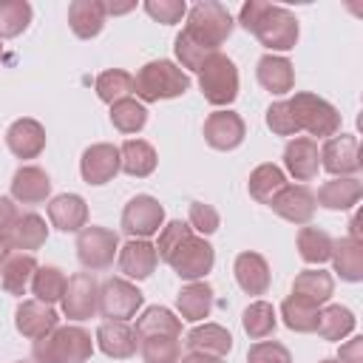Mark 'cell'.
<instances>
[{
    "label": "cell",
    "instance_id": "1",
    "mask_svg": "<svg viewBox=\"0 0 363 363\" xmlns=\"http://www.w3.org/2000/svg\"><path fill=\"white\" fill-rule=\"evenodd\" d=\"M233 26L235 23H233L227 6H221L216 0L196 3L187 11V26L182 28V34L173 43L179 68L199 71L204 65V60L213 57L218 51V45L233 34Z\"/></svg>",
    "mask_w": 363,
    "mask_h": 363
},
{
    "label": "cell",
    "instance_id": "2",
    "mask_svg": "<svg viewBox=\"0 0 363 363\" xmlns=\"http://www.w3.org/2000/svg\"><path fill=\"white\" fill-rule=\"evenodd\" d=\"M238 23L258 37V43L269 51H289L298 43V20L289 9L272 6L264 0H247L238 11Z\"/></svg>",
    "mask_w": 363,
    "mask_h": 363
},
{
    "label": "cell",
    "instance_id": "3",
    "mask_svg": "<svg viewBox=\"0 0 363 363\" xmlns=\"http://www.w3.org/2000/svg\"><path fill=\"white\" fill-rule=\"evenodd\" d=\"M190 88V74L182 71L173 60H150L133 77V94L142 102L176 99Z\"/></svg>",
    "mask_w": 363,
    "mask_h": 363
},
{
    "label": "cell",
    "instance_id": "4",
    "mask_svg": "<svg viewBox=\"0 0 363 363\" xmlns=\"http://www.w3.org/2000/svg\"><path fill=\"white\" fill-rule=\"evenodd\" d=\"M94 354V340L82 326H57L34 340L31 357L37 363H85Z\"/></svg>",
    "mask_w": 363,
    "mask_h": 363
},
{
    "label": "cell",
    "instance_id": "5",
    "mask_svg": "<svg viewBox=\"0 0 363 363\" xmlns=\"http://www.w3.org/2000/svg\"><path fill=\"white\" fill-rule=\"evenodd\" d=\"M286 102L292 108L298 130H306L312 136H335L340 130V111L332 102H326L323 96L301 91Z\"/></svg>",
    "mask_w": 363,
    "mask_h": 363
},
{
    "label": "cell",
    "instance_id": "6",
    "mask_svg": "<svg viewBox=\"0 0 363 363\" xmlns=\"http://www.w3.org/2000/svg\"><path fill=\"white\" fill-rule=\"evenodd\" d=\"M199 88H201V94L210 105H218V108L230 105L238 96V68H235V62L221 51L207 57L204 65L199 68Z\"/></svg>",
    "mask_w": 363,
    "mask_h": 363
},
{
    "label": "cell",
    "instance_id": "7",
    "mask_svg": "<svg viewBox=\"0 0 363 363\" xmlns=\"http://www.w3.org/2000/svg\"><path fill=\"white\" fill-rule=\"evenodd\" d=\"M119 252V233L108 227H82L77 233V258L88 272L108 269Z\"/></svg>",
    "mask_w": 363,
    "mask_h": 363
},
{
    "label": "cell",
    "instance_id": "8",
    "mask_svg": "<svg viewBox=\"0 0 363 363\" xmlns=\"http://www.w3.org/2000/svg\"><path fill=\"white\" fill-rule=\"evenodd\" d=\"M122 233L130 238H150L164 227V207L153 199V196H133L125 210H122V221H119Z\"/></svg>",
    "mask_w": 363,
    "mask_h": 363
},
{
    "label": "cell",
    "instance_id": "9",
    "mask_svg": "<svg viewBox=\"0 0 363 363\" xmlns=\"http://www.w3.org/2000/svg\"><path fill=\"white\" fill-rule=\"evenodd\" d=\"M145 295L136 289V284L125 281V278H108L99 286V306L96 312L108 320H128L136 315V309L142 306Z\"/></svg>",
    "mask_w": 363,
    "mask_h": 363
},
{
    "label": "cell",
    "instance_id": "10",
    "mask_svg": "<svg viewBox=\"0 0 363 363\" xmlns=\"http://www.w3.org/2000/svg\"><path fill=\"white\" fill-rule=\"evenodd\" d=\"M62 315L68 320H88L99 306V284L91 272H74L62 292Z\"/></svg>",
    "mask_w": 363,
    "mask_h": 363
},
{
    "label": "cell",
    "instance_id": "11",
    "mask_svg": "<svg viewBox=\"0 0 363 363\" xmlns=\"http://www.w3.org/2000/svg\"><path fill=\"white\" fill-rule=\"evenodd\" d=\"M213 264H216V252H213L210 241L201 238V235H196V233H193V235L184 241V247L170 258V267H173V272H176L182 281H201V278L213 269Z\"/></svg>",
    "mask_w": 363,
    "mask_h": 363
},
{
    "label": "cell",
    "instance_id": "12",
    "mask_svg": "<svg viewBox=\"0 0 363 363\" xmlns=\"http://www.w3.org/2000/svg\"><path fill=\"white\" fill-rule=\"evenodd\" d=\"M320 167L332 176H354L360 170V142L354 133L329 136L320 147Z\"/></svg>",
    "mask_w": 363,
    "mask_h": 363
},
{
    "label": "cell",
    "instance_id": "13",
    "mask_svg": "<svg viewBox=\"0 0 363 363\" xmlns=\"http://www.w3.org/2000/svg\"><path fill=\"white\" fill-rule=\"evenodd\" d=\"M272 213H278L284 221L295 227H306L315 216V193L306 184H284L275 199L269 201Z\"/></svg>",
    "mask_w": 363,
    "mask_h": 363
},
{
    "label": "cell",
    "instance_id": "14",
    "mask_svg": "<svg viewBox=\"0 0 363 363\" xmlns=\"http://www.w3.org/2000/svg\"><path fill=\"white\" fill-rule=\"evenodd\" d=\"M79 173L85 184H108L116 173H119V147L108 145V142H96L91 147H85L82 159H79Z\"/></svg>",
    "mask_w": 363,
    "mask_h": 363
},
{
    "label": "cell",
    "instance_id": "15",
    "mask_svg": "<svg viewBox=\"0 0 363 363\" xmlns=\"http://www.w3.org/2000/svg\"><path fill=\"white\" fill-rule=\"evenodd\" d=\"M244 119L235 111H213L204 119V142L213 150H233L244 142Z\"/></svg>",
    "mask_w": 363,
    "mask_h": 363
},
{
    "label": "cell",
    "instance_id": "16",
    "mask_svg": "<svg viewBox=\"0 0 363 363\" xmlns=\"http://www.w3.org/2000/svg\"><path fill=\"white\" fill-rule=\"evenodd\" d=\"M14 326L23 337H31V340H40L45 337L48 332H54L60 326V315L54 306L43 303V301H23L17 309H14Z\"/></svg>",
    "mask_w": 363,
    "mask_h": 363
},
{
    "label": "cell",
    "instance_id": "17",
    "mask_svg": "<svg viewBox=\"0 0 363 363\" xmlns=\"http://www.w3.org/2000/svg\"><path fill=\"white\" fill-rule=\"evenodd\" d=\"M284 167L295 182H312L320 170V150L309 136H295L284 147Z\"/></svg>",
    "mask_w": 363,
    "mask_h": 363
},
{
    "label": "cell",
    "instance_id": "18",
    "mask_svg": "<svg viewBox=\"0 0 363 363\" xmlns=\"http://www.w3.org/2000/svg\"><path fill=\"white\" fill-rule=\"evenodd\" d=\"M96 346H99L102 354L125 360V357L136 354L139 337H136V329L128 320H102L99 329H96Z\"/></svg>",
    "mask_w": 363,
    "mask_h": 363
},
{
    "label": "cell",
    "instance_id": "19",
    "mask_svg": "<svg viewBox=\"0 0 363 363\" xmlns=\"http://www.w3.org/2000/svg\"><path fill=\"white\" fill-rule=\"evenodd\" d=\"M51 196V179L37 164H23L11 176V199L17 204H43Z\"/></svg>",
    "mask_w": 363,
    "mask_h": 363
},
{
    "label": "cell",
    "instance_id": "20",
    "mask_svg": "<svg viewBox=\"0 0 363 363\" xmlns=\"http://www.w3.org/2000/svg\"><path fill=\"white\" fill-rule=\"evenodd\" d=\"M116 261H119V269L133 278V281H145L153 275L156 264H159V255H156V247L145 238H130L128 244L119 247L116 252Z\"/></svg>",
    "mask_w": 363,
    "mask_h": 363
},
{
    "label": "cell",
    "instance_id": "21",
    "mask_svg": "<svg viewBox=\"0 0 363 363\" xmlns=\"http://www.w3.org/2000/svg\"><path fill=\"white\" fill-rule=\"evenodd\" d=\"M6 145L17 159H37L45 150V128L37 119H17L6 130Z\"/></svg>",
    "mask_w": 363,
    "mask_h": 363
},
{
    "label": "cell",
    "instance_id": "22",
    "mask_svg": "<svg viewBox=\"0 0 363 363\" xmlns=\"http://www.w3.org/2000/svg\"><path fill=\"white\" fill-rule=\"evenodd\" d=\"M48 221L60 233H79L88 227V204L77 193H62L48 201Z\"/></svg>",
    "mask_w": 363,
    "mask_h": 363
},
{
    "label": "cell",
    "instance_id": "23",
    "mask_svg": "<svg viewBox=\"0 0 363 363\" xmlns=\"http://www.w3.org/2000/svg\"><path fill=\"white\" fill-rule=\"evenodd\" d=\"M363 196V184L354 176H335L318 187L315 204L323 210H352Z\"/></svg>",
    "mask_w": 363,
    "mask_h": 363
},
{
    "label": "cell",
    "instance_id": "24",
    "mask_svg": "<svg viewBox=\"0 0 363 363\" xmlns=\"http://www.w3.org/2000/svg\"><path fill=\"white\" fill-rule=\"evenodd\" d=\"M235 281L247 295H264L269 289V264L258 252H238L233 264Z\"/></svg>",
    "mask_w": 363,
    "mask_h": 363
},
{
    "label": "cell",
    "instance_id": "25",
    "mask_svg": "<svg viewBox=\"0 0 363 363\" xmlns=\"http://www.w3.org/2000/svg\"><path fill=\"white\" fill-rule=\"evenodd\" d=\"M184 343H187L190 352L210 354V357L221 360V357L230 354V349H233V335H230L224 326H218V323H199V326H193V329L187 332Z\"/></svg>",
    "mask_w": 363,
    "mask_h": 363
},
{
    "label": "cell",
    "instance_id": "26",
    "mask_svg": "<svg viewBox=\"0 0 363 363\" xmlns=\"http://www.w3.org/2000/svg\"><path fill=\"white\" fill-rule=\"evenodd\" d=\"M105 3L99 0H74L68 6V26L79 40H91L105 26Z\"/></svg>",
    "mask_w": 363,
    "mask_h": 363
},
{
    "label": "cell",
    "instance_id": "27",
    "mask_svg": "<svg viewBox=\"0 0 363 363\" xmlns=\"http://www.w3.org/2000/svg\"><path fill=\"white\" fill-rule=\"evenodd\" d=\"M258 82L269 91V94H289L292 85H295V71H292V62L281 54H264L258 60Z\"/></svg>",
    "mask_w": 363,
    "mask_h": 363
},
{
    "label": "cell",
    "instance_id": "28",
    "mask_svg": "<svg viewBox=\"0 0 363 363\" xmlns=\"http://www.w3.org/2000/svg\"><path fill=\"white\" fill-rule=\"evenodd\" d=\"M176 309L184 320L190 323H199L210 315L213 309V286L207 281H190L187 286L179 289L176 295Z\"/></svg>",
    "mask_w": 363,
    "mask_h": 363
},
{
    "label": "cell",
    "instance_id": "29",
    "mask_svg": "<svg viewBox=\"0 0 363 363\" xmlns=\"http://www.w3.org/2000/svg\"><path fill=\"white\" fill-rule=\"evenodd\" d=\"M45 238H48V227H45V218L37 213H20L11 233H9L11 250H20V252L40 250L45 244Z\"/></svg>",
    "mask_w": 363,
    "mask_h": 363
},
{
    "label": "cell",
    "instance_id": "30",
    "mask_svg": "<svg viewBox=\"0 0 363 363\" xmlns=\"http://www.w3.org/2000/svg\"><path fill=\"white\" fill-rule=\"evenodd\" d=\"M332 267L340 275V281L357 284L363 278V244L354 238H337L332 241Z\"/></svg>",
    "mask_w": 363,
    "mask_h": 363
},
{
    "label": "cell",
    "instance_id": "31",
    "mask_svg": "<svg viewBox=\"0 0 363 363\" xmlns=\"http://www.w3.org/2000/svg\"><path fill=\"white\" fill-rule=\"evenodd\" d=\"M37 269V261L31 252H20V250H11L9 258L3 261L0 267V284L9 295H23L26 286L31 284V275Z\"/></svg>",
    "mask_w": 363,
    "mask_h": 363
},
{
    "label": "cell",
    "instance_id": "32",
    "mask_svg": "<svg viewBox=\"0 0 363 363\" xmlns=\"http://www.w3.org/2000/svg\"><path fill=\"white\" fill-rule=\"evenodd\" d=\"M119 170H125L128 176L145 179L156 170V150L153 145H147L145 139H125L119 147Z\"/></svg>",
    "mask_w": 363,
    "mask_h": 363
},
{
    "label": "cell",
    "instance_id": "33",
    "mask_svg": "<svg viewBox=\"0 0 363 363\" xmlns=\"http://www.w3.org/2000/svg\"><path fill=\"white\" fill-rule=\"evenodd\" d=\"M332 292H335V281L323 269H303L292 281V295H298V298H303L315 306L326 303L332 298Z\"/></svg>",
    "mask_w": 363,
    "mask_h": 363
},
{
    "label": "cell",
    "instance_id": "34",
    "mask_svg": "<svg viewBox=\"0 0 363 363\" xmlns=\"http://www.w3.org/2000/svg\"><path fill=\"white\" fill-rule=\"evenodd\" d=\"M315 332L323 337V340H343L346 335L354 332V315L352 309L340 306V303H329L318 312V326Z\"/></svg>",
    "mask_w": 363,
    "mask_h": 363
},
{
    "label": "cell",
    "instance_id": "35",
    "mask_svg": "<svg viewBox=\"0 0 363 363\" xmlns=\"http://www.w3.org/2000/svg\"><path fill=\"white\" fill-rule=\"evenodd\" d=\"M136 337H150V335H173L182 337V320L164 309V306H147L139 318H136Z\"/></svg>",
    "mask_w": 363,
    "mask_h": 363
},
{
    "label": "cell",
    "instance_id": "36",
    "mask_svg": "<svg viewBox=\"0 0 363 363\" xmlns=\"http://www.w3.org/2000/svg\"><path fill=\"white\" fill-rule=\"evenodd\" d=\"M284 184H286V176H284V170H281L278 164L267 162V164H258V167L250 173L247 190H250V196H252L255 201H261V204H269V201L275 199V193H278Z\"/></svg>",
    "mask_w": 363,
    "mask_h": 363
},
{
    "label": "cell",
    "instance_id": "37",
    "mask_svg": "<svg viewBox=\"0 0 363 363\" xmlns=\"http://www.w3.org/2000/svg\"><path fill=\"white\" fill-rule=\"evenodd\" d=\"M298 252H301V258L306 261V264H323V261H329V255H332V235L326 233V230H320V227H301L298 230Z\"/></svg>",
    "mask_w": 363,
    "mask_h": 363
},
{
    "label": "cell",
    "instance_id": "38",
    "mask_svg": "<svg viewBox=\"0 0 363 363\" xmlns=\"http://www.w3.org/2000/svg\"><path fill=\"white\" fill-rule=\"evenodd\" d=\"M318 312H320V309H318L315 303H309V301H303V298H298V295H289V298H284V303H281V318H284L286 329L301 332V335L315 332V326H318Z\"/></svg>",
    "mask_w": 363,
    "mask_h": 363
},
{
    "label": "cell",
    "instance_id": "39",
    "mask_svg": "<svg viewBox=\"0 0 363 363\" xmlns=\"http://www.w3.org/2000/svg\"><path fill=\"white\" fill-rule=\"evenodd\" d=\"M65 284H68V278H65V272L60 267H37L34 275H31V292H34V298L43 301V303H48V306L57 303V301H62Z\"/></svg>",
    "mask_w": 363,
    "mask_h": 363
},
{
    "label": "cell",
    "instance_id": "40",
    "mask_svg": "<svg viewBox=\"0 0 363 363\" xmlns=\"http://www.w3.org/2000/svg\"><path fill=\"white\" fill-rule=\"evenodd\" d=\"M241 326H244V332H247L252 340L269 337V335L275 332V326H278V318H275L272 303H267V301L250 303V306L244 309V315H241Z\"/></svg>",
    "mask_w": 363,
    "mask_h": 363
},
{
    "label": "cell",
    "instance_id": "41",
    "mask_svg": "<svg viewBox=\"0 0 363 363\" xmlns=\"http://www.w3.org/2000/svg\"><path fill=\"white\" fill-rule=\"evenodd\" d=\"M147 122V108L128 96V99H119L111 105V125L119 130V133H139Z\"/></svg>",
    "mask_w": 363,
    "mask_h": 363
},
{
    "label": "cell",
    "instance_id": "42",
    "mask_svg": "<svg viewBox=\"0 0 363 363\" xmlns=\"http://www.w3.org/2000/svg\"><path fill=\"white\" fill-rule=\"evenodd\" d=\"M139 352H142L145 363H179V357H182V337H173V335L139 337Z\"/></svg>",
    "mask_w": 363,
    "mask_h": 363
},
{
    "label": "cell",
    "instance_id": "43",
    "mask_svg": "<svg viewBox=\"0 0 363 363\" xmlns=\"http://www.w3.org/2000/svg\"><path fill=\"white\" fill-rule=\"evenodd\" d=\"M130 94H133V74H128L122 68H111L96 77V96L102 102L113 105L119 99H128Z\"/></svg>",
    "mask_w": 363,
    "mask_h": 363
},
{
    "label": "cell",
    "instance_id": "44",
    "mask_svg": "<svg viewBox=\"0 0 363 363\" xmlns=\"http://www.w3.org/2000/svg\"><path fill=\"white\" fill-rule=\"evenodd\" d=\"M31 23V6L26 0H0V40L17 37Z\"/></svg>",
    "mask_w": 363,
    "mask_h": 363
},
{
    "label": "cell",
    "instance_id": "45",
    "mask_svg": "<svg viewBox=\"0 0 363 363\" xmlns=\"http://www.w3.org/2000/svg\"><path fill=\"white\" fill-rule=\"evenodd\" d=\"M190 235H193V230H190L184 221H167V224L159 230V241L153 244V247H156V255L170 264V258L184 247V241H187Z\"/></svg>",
    "mask_w": 363,
    "mask_h": 363
},
{
    "label": "cell",
    "instance_id": "46",
    "mask_svg": "<svg viewBox=\"0 0 363 363\" xmlns=\"http://www.w3.org/2000/svg\"><path fill=\"white\" fill-rule=\"evenodd\" d=\"M267 128L278 136H295L298 133V125H295V116H292V108L286 99H278L267 108Z\"/></svg>",
    "mask_w": 363,
    "mask_h": 363
},
{
    "label": "cell",
    "instance_id": "47",
    "mask_svg": "<svg viewBox=\"0 0 363 363\" xmlns=\"http://www.w3.org/2000/svg\"><path fill=\"white\" fill-rule=\"evenodd\" d=\"M247 363H292V354L278 340H258L250 346Z\"/></svg>",
    "mask_w": 363,
    "mask_h": 363
},
{
    "label": "cell",
    "instance_id": "48",
    "mask_svg": "<svg viewBox=\"0 0 363 363\" xmlns=\"http://www.w3.org/2000/svg\"><path fill=\"white\" fill-rule=\"evenodd\" d=\"M187 227L196 230V233H201V238L210 235V233H216L218 230V213H216V207L213 204H204V201H193L190 204V213H187Z\"/></svg>",
    "mask_w": 363,
    "mask_h": 363
},
{
    "label": "cell",
    "instance_id": "49",
    "mask_svg": "<svg viewBox=\"0 0 363 363\" xmlns=\"http://www.w3.org/2000/svg\"><path fill=\"white\" fill-rule=\"evenodd\" d=\"M145 11H147L156 23L173 26V23H179V20L187 14V6H184V0H147V3H145Z\"/></svg>",
    "mask_w": 363,
    "mask_h": 363
},
{
    "label": "cell",
    "instance_id": "50",
    "mask_svg": "<svg viewBox=\"0 0 363 363\" xmlns=\"http://www.w3.org/2000/svg\"><path fill=\"white\" fill-rule=\"evenodd\" d=\"M17 216H20V213H17L14 201L0 196V238H9V233H11L14 221H17Z\"/></svg>",
    "mask_w": 363,
    "mask_h": 363
},
{
    "label": "cell",
    "instance_id": "51",
    "mask_svg": "<svg viewBox=\"0 0 363 363\" xmlns=\"http://www.w3.org/2000/svg\"><path fill=\"white\" fill-rule=\"evenodd\" d=\"M337 363H363V337H352L340 346Z\"/></svg>",
    "mask_w": 363,
    "mask_h": 363
},
{
    "label": "cell",
    "instance_id": "52",
    "mask_svg": "<svg viewBox=\"0 0 363 363\" xmlns=\"http://www.w3.org/2000/svg\"><path fill=\"white\" fill-rule=\"evenodd\" d=\"M360 224H363V216H360V213H354V216H352V221H349V238H354V241H360V244H363V227H360Z\"/></svg>",
    "mask_w": 363,
    "mask_h": 363
},
{
    "label": "cell",
    "instance_id": "53",
    "mask_svg": "<svg viewBox=\"0 0 363 363\" xmlns=\"http://www.w3.org/2000/svg\"><path fill=\"white\" fill-rule=\"evenodd\" d=\"M179 363H218V360H216V357H210V354H199V352H190V354L179 357Z\"/></svg>",
    "mask_w": 363,
    "mask_h": 363
},
{
    "label": "cell",
    "instance_id": "54",
    "mask_svg": "<svg viewBox=\"0 0 363 363\" xmlns=\"http://www.w3.org/2000/svg\"><path fill=\"white\" fill-rule=\"evenodd\" d=\"M130 9H133V3H122V6L105 3V14H125V11H130Z\"/></svg>",
    "mask_w": 363,
    "mask_h": 363
},
{
    "label": "cell",
    "instance_id": "55",
    "mask_svg": "<svg viewBox=\"0 0 363 363\" xmlns=\"http://www.w3.org/2000/svg\"><path fill=\"white\" fill-rule=\"evenodd\" d=\"M9 252H11V244H9V238H0V267H3V261L9 258Z\"/></svg>",
    "mask_w": 363,
    "mask_h": 363
},
{
    "label": "cell",
    "instance_id": "56",
    "mask_svg": "<svg viewBox=\"0 0 363 363\" xmlns=\"http://www.w3.org/2000/svg\"><path fill=\"white\" fill-rule=\"evenodd\" d=\"M318 363H337V360H332V357H326V360H318Z\"/></svg>",
    "mask_w": 363,
    "mask_h": 363
},
{
    "label": "cell",
    "instance_id": "57",
    "mask_svg": "<svg viewBox=\"0 0 363 363\" xmlns=\"http://www.w3.org/2000/svg\"><path fill=\"white\" fill-rule=\"evenodd\" d=\"M0 54H3V40H0Z\"/></svg>",
    "mask_w": 363,
    "mask_h": 363
}]
</instances>
